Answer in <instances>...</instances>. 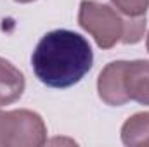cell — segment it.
I'll return each instance as SVG.
<instances>
[{"instance_id": "cell-4", "label": "cell", "mask_w": 149, "mask_h": 147, "mask_svg": "<svg viewBox=\"0 0 149 147\" xmlns=\"http://www.w3.org/2000/svg\"><path fill=\"white\" fill-rule=\"evenodd\" d=\"M121 80L128 101L149 106V61H125Z\"/></svg>"}, {"instance_id": "cell-1", "label": "cell", "mask_w": 149, "mask_h": 147, "mask_svg": "<svg viewBox=\"0 0 149 147\" xmlns=\"http://www.w3.org/2000/svg\"><path fill=\"white\" fill-rule=\"evenodd\" d=\"M94 52L87 38L71 30H54L38 42L31 55L33 73L50 88L73 87L92 69Z\"/></svg>"}, {"instance_id": "cell-6", "label": "cell", "mask_w": 149, "mask_h": 147, "mask_svg": "<svg viewBox=\"0 0 149 147\" xmlns=\"http://www.w3.org/2000/svg\"><path fill=\"white\" fill-rule=\"evenodd\" d=\"M26 88L24 74L10 61L0 57V107L10 106L21 99Z\"/></svg>"}, {"instance_id": "cell-8", "label": "cell", "mask_w": 149, "mask_h": 147, "mask_svg": "<svg viewBox=\"0 0 149 147\" xmlns=\"http://www.w3.org/2000/svg\"><path fill=\"white\" fill-rule=\"evenodd\" d=\"M118 12L128 17H141L146 16L149 9V0H111Z\"/></svg>"}, {"instance_id": "cell-2", "label": "cell", "mask_w": 149, "mask_h": 147, "mask_svg": "<svg viewBox=\"0 0 149 147\" xmlns=\"http://www.w3.org/2000/svg\"><path fill=\"white\" fill-rule=\"evenodd\" d=\"M78 24L95 40L99 49L108 50L120 42L125 45L141 42L146 31V16L128 17L108 3L81 0Z\"/></svg>"}, {"instance_id": "cell-3", "label": "cell", "mask_w": 149, "mask_h": 147, "mask_svg": "<svg viewBox=\"0 0 149 147\" xmlns=\"http://www.w3.org/2000/svg\"><path fill=\"white\" fill-rule=\"evenodd\" d=\"M47 142V126L30 109H0V147H40Z\"/></svg>"}, {"instance_id": "cell-7", "label": "cell", "mask_w": 149, "mask_h": 147, "mask_svg": "<svg viewBox=\"0 0 149 147\" xmlns=\"http://www.w3.org/2000/svg\"><path fill=\"white\" fill-rule=\"evenodd\" d=\"M121 142L127 147H149V112L132 114L121 126Z\"/></svg>"}, {"instance_id": "cell-10", "label": "cell", "mask_w": 149, "mask_h": 147, "mask_svg": "<svg viewBox=\"0 0 149 147\" xmlns=\"http://www.w3.org/2000/svg\"><path fill=\"white\" fill-rule=\"evenodd\" d=\"M146 47H148V52H149V33H148V40H146Z\"/></svg>"}, {"instance_id": "cell-5", "label": "cell", "mask_w": 149, "mask_h": 147, "mask_svg": "<svg viewBox=\"0 0 149 147\" xmlns=\"http://www.w3.org/2000/svg\"><path fill=\"white\" fill-rule=\"evenodd\" d=\"M123 64L125 61H113L106 64V68L101 71L97 78V92L102 102L108 106L118 107L128 102L125 92H123Z\"/></svg>"}, {"instance_id": "cell-9", "label": "cell", "mask_w": 149, "mask_h": 147, "mask_svg": "<svg viewBox=\"0 0 149 147\" xmlns=\"http://www.w3.org/2000/svg\"><path fill=\"white\" fill-rule=\"evenodd\" d=\"M14 2H19V3H30V2H35V0H14Z\"/></svg>"}]
</instances>
